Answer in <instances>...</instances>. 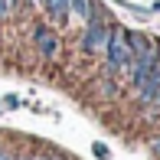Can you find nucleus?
<instances>
[{
	"label": "nucleus",
	"mask_w": 160,
	"mask_h": 160,
	"mask_svg": "<svg viewBox=\"0 0 160 160\" xmlns=\"http://www.w3.org/2000/svg\"><path fill=\"white\" fill-rule=\"evenodd\" d=\"M111 26L114 23H108V20H88L85 23V33H82V49L85 52H105V46H108V36H111Z\"/></svg>",
	"instance_id": "nucleus-3"
},
{
	"label": "nucleus",
	"mask_w": 160,
	"mask_h": 160,
	"mask_svg": "<svg viewBox=\"0 0 160 160\" xmlns=\"http://www.w3.org/2000/svg\"><path fill=\"white\" fill-rule=\"evenodd\" d=\"M0 160H13V157H10V154H7V150H0Z\"/></svg>",
	"instance_id": "nucleus-12"
},
{
	"label": "nucleus",
	"mask_w": 160,
	"mask_h": 160,
	"mask_svg": "<svg viewBox=\"0 0 160 160\" xmlns=\"http://www.w3.org/2000/svg\"><path fill=\"white\" fill-rule=\"evenodd\" d=\"M39 3L46 7V13L56 20V23H65L69 13H72V10H69V0H39Z\"/></svg>",
	"instance_id": "nucleus-6"
},
{
	"label": "nucleus",
	"mask_w": 160,
	"mask_h": 160,
	"mask_svg": "<svg viewBox=\"0 0 160 160\" xmlns=\"http://www.w3.org/2000/svg\"><path fill=\"white\" fill-rule=\"evenodd\" d=\"M20 160H46V157H20Z\"/></svg>",
	"instance_id": "nucleus-14"
},
{
	"label": "nucleus",
	"mask_w": 160,
	"mask_h": 160,
	"mask_svg": "<svg viewBox=\"0 0 160 160\" xmlns=\"http://www.w3.org/2000/svg\"><path fill=\"white\" fill-rule=\"evenodd\" d=\"M137 95H141V101L150 111H160V62H157V69L150 72V78L137 88Z\"/></svg>",
	"instance_id": "nucleus-4"
},
{
	"label": "nucleus",
	"mask_w": 160,
	"mask_h": 160,
	"mask_svg": "<svg viewBox=\"0 0 160 160\" xmlns=\"http://www.w3.org/2000/svg\"><path fill=\"white\" fill-rule=\"evenodd\" d=\"M157 62H160V42L157 39H147V46L131 59V85L141 88V85L150 78V72L157 69Z\"/></svg>",
	"instance_id": "nucleus-1"
},
{
	"label": "nucleus",
	"mask_w": 160,
	"mask_h": 160,
	"mask_svg": "<svg viewBox=\"0 0 160 160\" xmlns=\"http://www.w3.org/2000/svg\"><path fill=\"white\" fill-rule=\"evenodd\" d=\"M33 39H36V46H39V52L46 56V59H52V56L59 52V39L49 36V26H36V30H33Z\"/></svg>",
	"instance_id": "nucleus-5"
},
{
	"label": "nucleus",
	"mask_w": 160,
	"mask_h": 160,
	"mask_svg": "<svg viewBox=\"0 0 160 160\" xmlns=\"http://www.w3.org/2000/svg\"><path fill=\"white\" fill-rule=\"evenodd\" d=\"M10 3H33V0H10Z\"/></svg>",
	"instance_id": "nucleus-15"
},
{
	"label": "nucleus",
	"mask_w": 160,
	"mask_h": 160,
	"mask_svg": "<svg viewBox=\"0 0 160 160\" xmlns=\"http://www.w3.org/2000/svg\"><path fill=\"white\" fill-rule=\"evenodd\" d=\"M10 7H13V3H10V0H0V20H3V17H7V13H10Z\"/></svg>",
	"instance_id": "nucleus-10"
},
{
	"label": "nucleus",
	"mask_w": 160,
	"mask_h": 160,
	"mask_svg": "<svg viewBox=\"0 0 160 160\" xmlns=\"http://www.w3.org/2000/svg\"><path fill=\"white\" fill-rule=\"evenodd\" d=\"M69 10H75L85 23H88V20H95V17H101L98 7H95V0H69Z\"/></svg>",
	"instance_id": "nucleus-7"
},
{
	"label": "nucleus",
	"mask_w": 160,
	"mask_h": 160,
	"mask_svg": "<svg viewBox=\"0 0 160 160\" xmlns=\"http://www.w3.org/2000/svg\"><path fill=\"white\" fill-rule=\"evenodd\" d=\"M150 147H154V154H160V137H154V144H150Z\"/></svg>",
	"instance_id": "nucleus-11"
},
{
	"label": "nucleus",
	"mask_w": 160,
	"mask_h": 160,
	"mask_svg": "<svg viewBox=\"0 0 160 160\" xmlns=\"http://www.w3.org/2000/svg\"><path fill=\"white\" fill-rule=\"evenodd\" d=\"M0 105H7V108H17V105H20V98H17V95H7L3 101H0Z\"/></svg>",
	"instance_id": "nucleus-9"
},
{
	"label": "nucleus",
	"mask_w": 160,
	"mask_h": 160,
	"mask_svg": "<svg viewBox=\"0 0 160 160\" xmlns=\"http://www.w3.org/2000/svg\"><path fill=\"white\" fill-rule=\"evenodd\" d=\"M150 13H160V0H157V3H154V7H150Z\"/></svg>",
	"instance_id": "nucleus-13"
},
{
	"label": "nucleus",
	"mask_w": 160,
	"mask_h": 160,
	"mask_svg": "<svg viewBox=\"0 0 160 160\" xmlns=\"http://www.w3.org/2000/svg\"><path fill=\"white\" fill-rule=\"evenodd\" d=\"M128 30L121 26H111V36H108V46H105V56H108V72H121L131 65V49H128Z\"/></svg>",
	"instance_id": "nucleus-2"
},
{
	"label": "nucleus",
	"mask_w": 160,
	"mask_h": 160,
	"mask_svg": "<svg viewBox=\"0 0 160 160\" xmlns=\"http://www.w3.org/2000/svg\"><path fill=\"white\" fill-rule=\"evenodd\" d=\"M92 154H95L98 160H108V157H111V154H108V147H105L101 141H95V144H92Z\"/></svg>",
	"instance_id": "nucleus-8"
}]
</instances>
